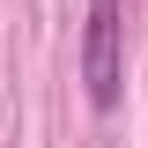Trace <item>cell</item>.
Listing matches in <instances>:
<instances>
[{
  "instance_id": "cell-1",
  "label": "cell",
  "mask_w": 148,
  "mask_h": 148,
  "mask_svg": "<svg viewBox=\"0 0 148 148\" xmlns=\"http://www.w3.org/2000/svg\"><path fill=\"white\" fill-rule=\"evenodd\" d=\"M119 37H126V0H89V22H82V82H89V104L111 111L119 104Z\"/></svg>"
}]
</instances>
